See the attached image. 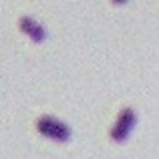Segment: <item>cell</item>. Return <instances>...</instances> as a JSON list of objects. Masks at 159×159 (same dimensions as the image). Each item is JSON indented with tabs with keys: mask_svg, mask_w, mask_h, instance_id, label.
<instances>
[{
	"mask_svg": "<svg viewBox=\"0 0 159 159\" xmlns=\"http://www.w3.org/2000/svg\"><path fill=\"white\" fill-rule=\"evenodd\" d=\"M36 131L43 137L52 141H58V143H65L70 137V129L66 127L65 123H61L58 119H54L51 115H43L39 121H36Z\"/></svg>",
	"mask_w": 159,
	"mask_h": 159,
	"instance_id": "6da1fadb",
	"label": "cell"
},
{
	"mask_svg": "<svg viewBox=\"0 0 159 159\" xmlns=\"http://www.w3.org/2000/svg\"><path fill=\"white\" fill-rule=\"evenodd\" d=\"M135 121H137L135 111L133 109H123L119 113V117H117V121L113 123V127H111V139L115 143H123L131 135L133 127H135Z\"/></svg>",
	"mask_w": 159,
	"mask_h": 159,
	"instance_id": "7a4b0ae2",
	"label": "cell"
},
{
	"mask_svg": "<svg viewBox=\"0 0 159 159\" xmlns=\"http://www.w3.org/2000/svg\"><path fill=\"white\" fill-rule=\"evenodd\" d=\"M18 26H20V30L32 40V43H43V40L47 39V30H44V26L40 22H36L34 18H30V16H22L20 22H18Z\"/></svg>",
	"mask_w": 159,
	"mask_h": 159,
	"instance_id": "3957f363",
	"label": "cell"
},
{
	"mask_svg": "<svg viewBox=\"0 0 159 159\" xmlns=\"http://www.w3.org/2000/svg\"><path fill=\"white\" fill-rule=\"evenodd\" d=\"M113 2H115V4H125L127 0H113Z\"/></svg>",
	"mask_w": 159,
	"mask_h": 159,
	"instance_id": "277c9868",
	"label": "cell"
}]
</instances>
